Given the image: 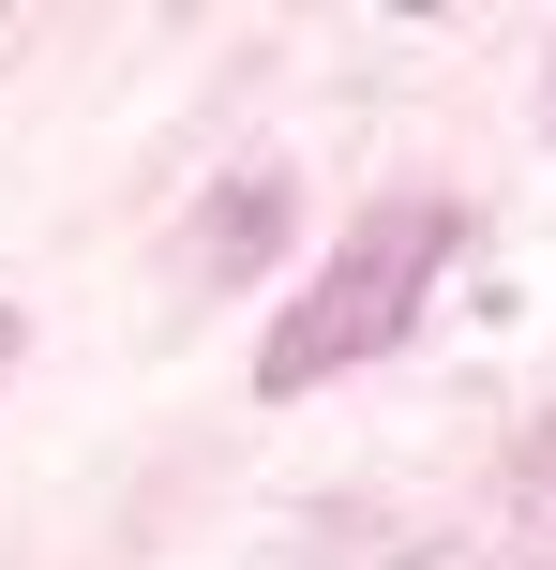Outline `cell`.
<instances>
[{
	"instance_id": "cell-1",
	"label": "cell",
	"mask_w": 556,
	"mask_h": 570,
	"mask_svg": "<svg viewBox=\"0 0 556 570\" xmlns=\"http://www.w3.org/2000/svg\"><path fill=\"white\" fill-rule=\"evenodd\" d=\"M451 256V210L437 196H407V210H377V226H347V256H331L316 285L286 301V331H271V391H316V375H347V361H377V345H407V315H421V285H437Z\"/></svg>"
},
{
	"instance_id": "cell-2",
	"label": "cell",
	"mask_w": 556,
	"mask_h": 570,
	"mask_svg": "<svg viewBox=\"0 0 556 570\" xmlns=\"http://www.w3.org/2000/svg\"><path fill=\"white\" fill-rule=\"evenodd\" d=\"M0 361H16V315H0Z\"/></svg>"
}]
</instances>
